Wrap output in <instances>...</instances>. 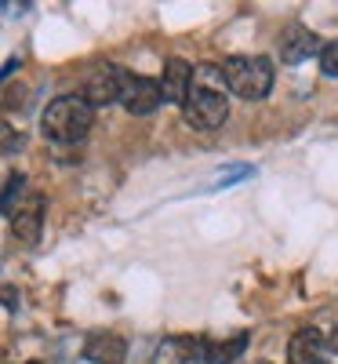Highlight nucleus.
I'll return each instance as SVG.
<instances>
[{
  "mask_svg": "<svg viewBox=\"0 0 338 364\" xmlns=\"http://www.w3.org/2000/svg\"><path fill=\"white\" fill-rule=\"evenodd\" d=\"M91 124H95V106H91L84 95H62L55 99L44 117H40V132L44 139L58 142V146H73V142H84Z\"/></svg>",
  "mask_w": 338,
  "mask_h": 364,
  "instance_id": "nucleus-1",
  "label": "nucleus"
},
{
  "mask_svg": "<svg viewBox=\"0 0 338 364\" xmlns=\"http://www.w3.org/2000/svg\"><path fill=\"white\" fill-rule=\"evenodd\" d=\"M226 87L244 102H262L273 87V63L266 55H229L222 63Z\"/></svg>",
  "mask_w": 338,
  "mask_h": 364,
  "instance_id": "nucleus-2",
  "label": "nucleus"
},
{
  "mask_svg": "<svg viewBox=\"0 0 338 364\" xmlns=\"http://www.w3.org/2000/svg\"><path fill=\"white\" fill-rule=\"evenodd\" d=\"M226 117H229V102H226L222 91L193 84L186 106H182V120H186L193 132H214V128L226 124Z\"/></svg>",
  "mask_w": 338,
  "mask_h": 364,
  "instance_id": "nucleus-3",
  "label": "nucleus"
},
{
  "mask_svg": "<svg viewBox=\"0 0 338 364\" xmlns=\"http://www.w3.org/2000/svg\"><path fill=\"white\" fill-rule=\"evenodd\" d=\"M124 77H128V70H120L113 63L95 66V70L87 73V80H84V99L95 106V109L120 102V95H124Z\"/></svg>",
  "mask_w": 338,
  "mask_h": 364,
  "instance_id": "nucleus-4",
  "label": "nucleus"
},
{
  "mask_svg": "<svg viewBox=\"0 0 338 364\" xmlns=\"http://www.w3.org/2000/svg\"><path fill=\"white\" fill-rule=\"evenodd\" d=\"M160 102H164L160 80L138 77V73H128V77H124V95H120V106H124L131 117H149V113H157Z\"/></svg>",
  "mask_w": 338,
  "mask_h": 364,
  "instance_id": "nucleus-5",
  "label": "nucleus"
},
{
  "mask_svg": "<svg viewBox=\"0 0 338 364\" xmlns=\"http://www.w3.org/2000/svg\"><path fill=\"white\" fill-rule=\"evenodd\" d=\"M320 51H324L320 37L313 33L310 26H302V22H291L284 33H280V63L284 66H298L310 55H320Z\"/></svg>",
  "mask_w": 338,
  "mask_h": 364,
  "instance_id": "nucleus-6",
  "label": "nucleus"
},
{
  "mask_svg": "<svg viewBox=\"0 0 338 364\" xmlns=\"http://www.w3.org/2000/svg\"><path fill=\"white\" fill-rule=\"evenodd\" d=\"M193 66L186 58H168L164 63V73H160V91H164V102L171 106H186L190 91H193Z\"/></svg>",
  "mask_w": 338,
  "mask_h": 364,
  "instance_id": "nucleus-7",
  "label": "nucleus"
},
{
  "mask_svg": "<svg viewBox=\"0 0 338 364\" xmlns=\"http://www.w3.org/2000/svg\"><path fill=\"white\" fill-rule=\"evenodd\" d=\"M153 364H204V339L168 336L157 350H153Z\"/></svg>",
  "mask_w": 338,
  "mask_h": 364,
  "instance_id": "nucleus-8",
  "label": "nucleus"
},
{
  "mask_svg": "<svg viewBox=\"0 0 338 364\" xmlns=\"http://www.w3.org/2000/svg\"><path fill=\"white\" fill-rule=\"evenodd\" d=\"M40 226H44V197L29 193L18 204V211L11 215V230H15V237L22 240V245H37V240H40Z\"/></svg>",
  "mask_w": 338,
  "mask_h": 364,
  "instance_id": "nucleus-9",
  "label": "nucleus"
},
{
  "mask_svg": "<svg viewBox=\"0 0 338 364\" xmlns=\"http://www.w3.org/2000/svg\"><path fill=\"white\" fill-rule=\"evenodd\" d=\"M84 357L91 364H124L128 360V343L116 331H95L84 343Z\"/></svg>",
  "mask_w": 338,
  "mask_h": 364,
  "instance_id": "nucleus-10",
  "label": "nucleus"
},
{
  "mask_svg": "<svg viewBox=\"0 0 338 364\" xmlns=\"http://www.w3.org/2000/svg\"><path fill=\"white\" fill-rule=\"evenodd\" d=\"M288 364H327L324 360V336L317 328H302L288 343Z\"/></svg>",
  "mask_w": 338,
  "mask_h": 364,
  "instance_id": "nucleus-11",
  "label": "nucleus"
},
{
  "mask_svg": "<svg viewBox=\"0 0 338 364\" xmlns=\"http://www.w3.org/2000/svg\"><path fill=\"white\" fill-rule=\"evenodd\" d=\"M248 331H236L233 339H204V364H229V360H236L244 350H248Z\"/></svg>",
  "mask_w": 338,
  "mask_h": 364,
  "instance_id": "nucleus-12",
  "label": "nucleus"
},
{
  "mask_svg": "<svg viewBox=\"0 0 338 364\" xmlns=\"http://www.w3.org/2000/svg\"><path fill=\"white\" fill-rule=\"evenodd\" d=\"M26 197H29V193H26V175H22V171H11L8 182H4V215H8V219L18 211V204H22Z\"/></svg>",
  "mask_w": 338,
  "mask_h": 364,
  "instance_id": "nucleus-13",
  "label": "nucleus"
},
{
  "mask_svg": "<svg viewBox=\"0 0 338 364\" xmlns=\"http://www.w3.org/2000/svg\"><path fill=\"white\" fill-rule=\"evenodd\" d=\"M320 70H324V77H338V41L324 44V51H320Z\"/></svg>",
  "mask_w": 338,
  "mask_h": 364,
  "instance_id": "nucleus-14",
  "label": "nucleus"
},
{
  "mask_svg": "<svg viewBox=\"0 0 338 364\" xmlns=\"http://www.w3.org/2000/svg\"><path fill=\"white\" fill-rule=\"evenodd\" d=\"M15 66H18V58H8V63H4V77H11V73H15Z\"/></svg>",
  "mask_w": 338,
  "mask_h": 364,
  "instance_id": "nucleus-15",
  "label": "nucleus"
},
{
  "mask_svg": "<svg viewBox=\"0 0 338 364\" xmlns=\"http://www.w3.org/2000/svg\"><path fill=\"white\" fill-rule=\"evenodd\" d=\"M331 350H334V353H338V328H334V331H331Z\"/></svg>",
  "mask_w": 338,
  "mask_h": 364,
  "instance_id": "nucleus-16",
  "label": "nucleus"
},
{
  "mask_svg": "<svg viewBox=\"0 0 338 364\" xmlns=\"http://www.w3.org/2000/svg\"><path fill=\"white\" fill-rule=\"evenodd\" d=\"M29 364H40V360H29Z\"/></svg>",
  "mask_w": 338,
  "mask_h": 364,
  "instance_id": "nucleus-17",
  "label": "nucleus"
}]
</instances>
